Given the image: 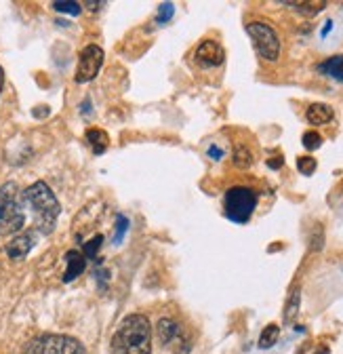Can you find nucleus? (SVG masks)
I'll list each match as a JSON object with an SVG mask.
<instances>
[{
    "mask_svg": "<svg viewBox=\"0 0 343 354\" xmlns=\"http://www.w3.org/2000/svg\"><path fill=\"white\" fill-rule=\"evenodd\" d=\"M53 9L57 13H63V15H81L83 5H79V3H53Z\"/></svg>",
    "mask_w": 343,
    "mask_h": 354,
    "instance_id": "22",
    "label": "nucleus"
},
{
    "mask_svg": "<svg viewBox=\"0 0 343 354\" xmlns=\"http://www.w3.org/2000/svg\"><path fill=\"white\" fill-rule=\"evenodd\" d=\"M268 167H270V169H274V171H278V169H282V156H276V158H270V160H268Z\"/></svg>",
    "mask_w": 343,
    "mask_h": 354,
    "instance_id": "27",
    "label": "nucleus"
},
{
    "mask_svg": "<svg viewBox=\"0 0 343 354\" xmlns=\"http://www.w3.org/2000/svg\"><path fill=\"white\" fill-rule=\"evenodd\" d=\"M331 28H333V21L329 19V21L324 23V30H322V37H326V34H329V30H331Z\"/></svg>",
    "mask_w": 343,
    "mask_h": 354,
    "instance_id": "31",
    "label": "nucleus"
},
{
    "mask_svg": "<svg viewBox=\"0 0 343 354\" xmlns=\"http://www.w3.org/2000/svg\"><path fill=\"white\" fill-rule=\"evenodd\" d=\"M156 335H158V342L160 346H167L175 350V354H187L189 352V342L183 337V331H181V325L173 318H160L158 325H156Z\"/></svg>",
    "mask_w": 343,
    "mask_h": 354,
    "instance_id": "8",
    "label": "nucleus"
},
{
    "mask_svg": "<svg viewBox=\"0 0 343 354\" xmlns=\"http://www.w3.org/2000/svg\"><path fill=\"white\" fill-rule=\"evenodd\" d=\"M324 244V234H322V228L316 226V232L312 234V240H310V249L312 251H320Z\"/></svg>",
    "mask_w": 343,
    "mask_h": 354,
    "instance_id": "25",
    "label": "nucleus"
},
{
    "mask_svg": "<svg viewBox=\"0 0 343 354\" xmlns=\"http://www.w3.org/2000/svg\"><path fill=\"white\" fill-rule=\"evenodd\" d=\"M81 108L85 110L83 114H89V110H91V101H89V99H85V101H83V105H81Z\"/></svg>",
    "mask_w": 343,
    "mask_h": 354,
    "instance_id": "29",
    "label": "nucleus"
},
{
    "mask_svg": "<svg viewBox=\"0 0 343 354\" xmlns=\"http://www.w3.org/2000/svg\"><path fill=\"white\" fill-rule=\"evenodd\" d=\"M194 59L200 67L209 70V67H219L225 59V53H223V47L217 43V41H202L198 47H196V53H194Z\"/></svg>",
    "mask_w": 343,
    "mask_h": 354,
    "instance_id": "9",
    "label": "nucleus"
},
{
    "mask_svg": "<svg viewBox=\"0 0 343 354\" xmlns=\"http://www.w3.org/2000/svg\"><path fill=\"white\" fill-rule=\"evenodd\" d=\"M329 352H331V350H329L326 346H318V350H316L314 354H329Z\"/></svg>",
    "mask_w": 343,
    "mask_h": 354,
    "instance_id": "32",
    "label": "nucleus"
},
{
    "mask_svg": "<svg viewBox=\"0 0 343 354\" xmlns=\"http://www.w3.org/2000/svg\"><path fill=\"white\" fill-rule=\"evenodd\" d=\"M259 202V194L249 186H232L223 194V211L225 218L234 224H247Z\"/></svg>",
    "mask_w": 343,
    "mask_h": 354,
    "instance_id": "3",
    "label": "nucleus"
},
{
    "mask_svg": "<svg viewBox=\"0 0 343 354\" xmlns=\"http://www.w3.org/2000/svg\"><path fill=\"white\" fill-rule=\"evenodd\" d=\"M299 308H301V289L299 287H293L291 295L287 298V306H284V323L287 325H293L295 318L299 314Z\"/></svg>",
    "mask_w": 343,
    "mask_h": 354,
    "instance_id": "15",
    "label": "nucleus"
},
{
    "mask_svg": "<svg viewBox=\"0 0 343 354\" xmlns=\"http://www.w3.org/2000/svg\"><path fill=\"white\" fill-rule=\"evenodd\" d=\"M101 242H103V236L101 234H97V236H93L91 240H87L85 242V258H89V260H95L97 258V253H99V249H101Z\"/></svg>",
    "mask_w": 343,
    "mask_h": 354,
    "instance_id": "21",
    "label": "nucleus"
},
{
    "mask_svg": "<svg viewBox=\"0 0 343 354\" xmlns=\"http://www.w3.org/2000/svg\"><path fill=\"white\" fill-rule=\"evenodd\" d=\"M316 169H318L316 158H312V156H299V158H297V171H299L301 175L310 177V175L316 173Z\"/></svg>",
    "mask_w": 343,
    "mask_h": 354,
    "instance_id": "19",
    "label": "nucleus"
},
{
    "mask_svg": "<svg viewBox=\"0 0 343 354\" xmlns=\"http://www.w3.org/2000/svg\"><path fill=\"white\" fill-rule=\"evenodd\" d=\"M316 70L324 76H331L337 83H343V55H333V57L324 59L322 63H318Z\"/></svg>",
    "mask_w": 343,
    "mask_h": 354,
    "instance_id": "13",
    "label": "nucleus"
},
{
    "mask_svg": "<svg viewBox=\"0 0 343 354\" xmlns=\"http://www.w3.org/2000/svg\"><path fill=\"white\" fill-rule=\"evenodd\" d=\"M87 270V258L79 251H67L65 253V274L63 282H72L74 278H79Z\"/></svg>",
    "mask_w": 343,
    "mask_h": 354,
    "instance_id": "11",
    "label": "nucleus"
},
{
    "mask_svg": "<svg viewBox=\"0 0 343 354\" xmlns=\"http://www.w3.org/2000/svg\"><path fill=\"white\" fill-rule=\"evenodd\" d=\"M306 118L310 125L314 127H320V125H329L333 118H335V110L331 108L329 103H312L308 105V110H306Z\"/></svg>",
    "mask_w": 343,
    "mask_h": 354,
    "instance_id": "12",
    "label": "nucleus"
},
{
    "mask_svg": "<svg viewBox=\"0 0 343 354\" xmlns=\"http://www.w3.org/2000/svg\"><path fill=\"white\" fill-rule=\"evenodd\" d=\"M209 156L215 158V160H221V158H223V150L217 148V146H213V148H209Z\"/></svg>",
    "mask_w": 343,
    "mask_h": 354,
    "instance_id": "26",
    "label": "nucleus"
},
{
    "mask_svg": "<svg viewBox=\"0 0 343 354\" xmlns=\"http://www.w3.org/2000/svg\"><path fill=\"white\" fill-rule=\"evenodd\" d=\"M103 65V49L99 45H87L83 51H81V57H79V67H76V83H89L93 81L99 70Z\"/></svg>",
    "mask_w": 343,
    "mask_h": 354,
    "instance_id": "7",
    "label": "nucleus"
},
{
    "mask_svg": "<svg viewBox=\"0 0 343 354\" xmlns=\"http://www.w3.org/2000/svg\"><path fill=\"white\" fill-rule=\"evenodd\" d=\"M247 34L251 37L259 57L265 61H276L280 57V37L268 21H251L247 23Z\"/></svg>",
    "mask_w": 343,
    "mask_h": 354,
    "instance_id": "6",
    "label": "nucleus"
},
{
    "mask_svg": "<svg viewBox=\"0 0 343 354\" xmlns=\"http://www.w3.org/2000/svg\"><path fill=\"white\" fill-rule=\"evenodd\" d=\"M173 15H175V5H173V3H165V5H160V9H158L156 21H158V23H167Z\"/></svg>",
    "mask_w": 343,
    "mask_h": 354,
    "instance_id": "24",
    "label": "nucleus"
},
{
    "mask_svg": "<svg viewBox=\"0 0 343 354\" xmlns=\"http://www.w3.org/2000/svg\"><path fill=\"white\" fill-rule=\"evenodd\" d=\"M278 337H280V327L278 325H268L263 331H261V335H259V348L261 350H270L276 342H278Z\"/></svg>",
    "mask_w": 343,
    "mask_h": 354,
    "instance_id": "17",
    "label": "nucleus"
},
{
    "mask_svg": "<svg viewBox=\"0 0 343 354\" xmlns=\"http://www.w3.org/2000/svg\"><path fill=\"white\" fill-rule=\"evenodd\" d=\"M284 7H291V9H297V13L301 15H308V17H314L318 15L320 11L326 9V3L324 0H306V3H284Z\"/></svg>",
    "mask_w": 343,
    "mask_h": 354,
    "instance_id": "16",
    "label": "nucleus"
},
{
    "mask_svg": "<svg viewBox=\"0 0 343 354\" xmlns=\"http://www.w3.org/2000/svg\"><path fill=\"white\" fill-rule=\"evenodd\" d=\"M21 202L34 211L36 232L41 230L43 234H51L55 230L57 218L61 214V205L45 182H34L32 186H28L21 194Z\"/></svg>",
    "mask_w": 343,
    "mask_h": 354,
    "instance_id": "2",
    "label": "nucleus"
},
{
    "mask_svg": "<svg viewBox=\"0 0 343 354\" xmlns=\"http://www.w3.org/2000/svg\"><path fill=\"white\" fill-rule=\"evenodd\" d=\"M129 226L131 224H129V220L125 216H116V234H114V238H112L114 244H121L123 242V236L127 234Z\"/></svg>",
    "mask_w": 343,
    "mask_h": 354,
    "instance_id": "23",
    "label": "nucleus"
},
{
    "mask_svg": "<svg viewBox=\"0 0 343 354\" xmlns=\"http://www.w3.org/2000/svg\"><path fill=\"white\" fill-rule=\"evenodd\" d=\"M3 89H5V70L0 65V93H3Z\"/></svg>",
    "mask_w": 343,
    "mask_h": 354,
    "instance_id": "28",
    "label": "nucleus"
},
{
    "mask_svg": "<svg viewBox=\"0 0 343 354\" xmlns=\"http://www.w3.org/2000/svg\"><path fill=\"white\" fill-rule=\"evenodd\" d=\"M112 354H152V327L145 314H129L110 342Z\"/></svg>",
    "mask_w": 343,
    "mask_h": 354,
    "instance_id": "1",
    "label": "nucleus"
},
{
    "mask_svg": "<svg viewBox=\"0 0 343 354\" xmlns=\"http://www.w3.org/2000/svg\"><path fill=\"white\" fill-rule=\"evenodd\" d=\"M36 244V230H28V232H21L17 234L9 244H7V256L11 260H23L30 251L32 247Z\"/></svg>",
    "mask_w": 343,
    "mask_h": 354,
    "instance_id": "10",
    "label": "nucleus"
},
{
    "mask_svg": "<svg viewBox=\"0 0 343 354\" xmlns=\"http://www.w3.org/2000/svg\"><path fill=\"white\" fill-rule=\"evenodd\" d=\"M87 141L91 144V148H93V152H95L97 156L103 154V152L107 150V146H110V137H107V133H105L103 129H99V127H93V129L87 131Z\"/></svg>",
    "mask_w": 343,
    "mask_h": 354,
    "instance_id": "14",
    "label": "nucleus"
},
{
    "mask_svg": "<svg viewBox=\"0 0 343 354\" xmlns=\"http://www.w3.org/2000/svg\"><path fill=\"white\" fill-rule=\"evenodd\" d=\"M21 354H87V350L76 337L47 333L30 340Z\"/></svg>",
    "mask_w": 343,
    "mask_h": 354,
    "instance_id": "5",
    "label": "nucleus"
},
{
    "mask_svg": "<svg viewBox=\"0 0 343 354\" xmlns=\"http://www.w3.org/2000/svg\"><path fill=\"white\" fill-rule=\"evenodd\" d=\"M85 7L87 9H99V7H103V3H85Z\"/></svg>",
    "mask_w": 343,
    "mask_h": 354,
    "instance_id": "30",
    "label": "nucleus"
},
{
    "mask_svg": "<svg viewBox=\"0 0 343 354\" xmlns=\"http://www.w3.org/2000/svg\"><path fill=\"white\" fill-rule=\"evenodd\" d=\"M23 224H25V214H23V202L17 194V186L7 184L0 188V236L19 232Z\"/></svg>",
    "mask_w": 343,
    "mask_h": 354,
    "instance_id": "4",
    "label": "nucleus"
},
{
    "mask_svg": "<svg viewBox=\"0 0 343 354\" xmlns=\"http://www.w3.org/2000/svg\"><path fill=\"white\" fill-rule=\"evenodd\" d=\"M232 160H234V165H236L238 169H249V167L253 165V152H251L245 144H238V146L234 148Z\"/></svg>",
    "mask_w": 343,
    "mask_h": 354,
    "instance_id": "18",
    "label": "nucleus"
},
{
    "mask_svg": "<svg viewBox=\"0 0 343 354\" xmlns=\"http://www.w3.org/2000/svg\"><path fill=\"white\" fill-rule=\"evenodd\" d=\"M301 141H303V148L314 152V150H318L322 146V135L316 133V131H308V133H303Z\"/></svg>",
    "mask_w": 343,
    "mask_h": 354,
    "instance_id": "20",
    "label": "nucleus"
}]
</instances>
